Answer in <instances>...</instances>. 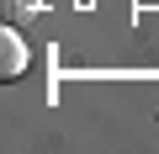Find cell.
<instances>
[{"mask_svg":"<svg viewBox=\"0 0 159 154\" xmlns=\"http://www.w3.org/2000/svg\"><path fill=\"white\" fill-rule=\"evenodd\" d=\"M0 11H6V21H21V16L43 11V0H0Z\"/></svg>","mask_w":159,"mask_h":154,"instance_id":"obj_2","label":"cell"},{"mask_svg":"<svg viewBox=\"0 0 159 154\" xmlns=\"http://www.w3.org/2000/svg\"><path fill=\"white\" fill-rule=\"evenodd\" d=\"M21 69H27V43L11 32V21H6V32H0V80H21Z\"/></svg>","mask_w":159,"mask_h":154,"instance_id":"obj_1","label":"cell"}]
</instances>
